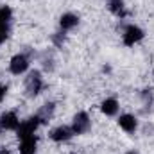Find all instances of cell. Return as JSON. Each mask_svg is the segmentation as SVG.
Returning <instances> with one entry per match:
<instances>
[{
	"label": "cell",
	"mask_w": 154,
	"mask_h": 154,
	"mask_svg": "<svg viewBox=\"0 0 154 154\" xmlns=\"http://www.w3.org/2000/svg\"><path fill=\"white\" fill-rule=\"evenodd\" d=\"M43 88V79H41V74L39 72H31L27 79H25V93L27 97H36Z\"/></svg>",
	"instance_id": "6da1fadb"
},
{
	"label": "cell",
	"mask_w": 154,
	"mask_h": 154,
	"mask_svg": "<svg viewBox=\"0 0 154 154\" xmlns=\"http://www.w3.org/2000/svg\"><path fill=\"white\" fill-rule=\"evenodd\" d=\"M39 124H41V122H39V118L36 115L31 116V118H27L25 122H22V124L18 125V129H16L18 138H20V140H23V138H27V136H32V134H34V131L38 129Z\"/></svg>",
	"instance_id": "7a4b0ae2"
},
{
	"label": "cell",
	"mask_w": 154,
	"mask_h": 154,
	"mask_svg": "<svg viewBox=\"0 0 154 154\" xmlns=\"http://www.w3.org/2000/svg\"><path fill=\"white\" fill-rule=\"evenodd\" d=\"M90 125H91V122H90L88 113L81 111V113H77V115L74 116L72 131H74V134H84V133H88V131H90Z\"/></svg>",
	"instance_id": "3957f363"
},
{
	"label": "cell",
	"mask_w": 154,
	"mask_h": 154,
	"mask_svg": "<svg viewBox=\"0 0 154 154\" xmlns=\"http://www.w3.org/2000/svg\"><path fill=\"white\" fill-rule=\"evenodd\" d=\"M143 38V31L136 25H127L124 34H122V39H124V45L127 47H133L134 43H138L140 39Z\"/></svg>",
	"instance_id": "277c9868"
},
{
	"label": "cell",
	"mask_w": 154,
	"mask_h": 154,
	"mask_svg": "<svg viewBox=\"0 0 154 154\" xmlns=\"http://www.w3.org/2000/svg\"><path fill=\"white\" fill-rule=\"evenodd\" d=\"M27 68H29V59H27L23 54H16V56L11 59V63H9V70H11V74H14V75L23 74Z\"/></svg>",
	"instance_id": "5b68a950"
},
{
	"label": "cell",
	"mask_w": 154,
	"mask_h": 154,
	"mask_svg": "<svg viewBox=\"0 0 154 154\" xmlns=\"http://www.w3.org/2000/svg\"><path fill=\"white\" fill-rule=\"evenodd\" d=\"M18 125H20V120H18L16 113L9 111V113H4V115L0 116V127H2V129L16 131V129H18Z\"/></svg>",
	"instance_id": "8992f818"
},
{
	"label": "cell",
	"mask_w": 154,
	"mask_h": 154,
	"mask_svg": "<svg viewBox=\"0 0 154 154\" xmlns=\"http://www.w3.org/2000/svg\"><path fill=\"white\" fill-rule=\"evenodd\" d=\"M72 134H74L72 127H66V125H59V127H56V129L52 131L50 138H52L54 142H68V140L72 138Z\"/></svg>",
	"instance_id": "52a82bcc"
},
{
	"label": "cell",
	"mask_w": 154,
	"mask_h": 154,
	"mask_svg": "<svg viewBox=\"0 0 154 154\" xmlns=\"http://www.w3.org/2000/svg\"><path fill=\"white\" fill-rule=\"evenodd\" d=\"M118 125H120L125 133H134L138 122H136V118H134L133 115H120V118H118Z\"/></svg>",
	"instance_id": "ba28073f"
},
{
	"label": "cell",
	"mask_w": 154,
	"mask_h": 154,
	"mask_svg": "<svg viewBox=\"0 0 154 154\" xmlns=\"http://www.w3.org/2000/svg\"><path fill=\"white\" fill-rule=\"evenodd\" d=\"M36 145H38V140H36L34 134L23 138L22 143H20V154H34L36 152Z\"/></svg>",
	"instance_id": "9c48e42d"
},
{
	"label": "cell",
	"mask_w": 154,
	"mask_h": 154,
	"mask_svg": "<svg viewBox=\"0 0 154 154\" xmlns=\"http://www.w3.org/2000/svg\"><path fill=\"white\" fill-rule=\"evenodd\" d=\"M54 109H56V106L52 104V102H47V104H43L41 106V109L38 111V118H39V122L41 124H47L50 118H52V115H54Z\"/></svg>",
	"instance_id": "30bf717a"
},
{
	"label": "cell",
	"mask_w": 154,
	"mask_h": 154,
	"mask_svg": "<svg viewBox=\"0 0 154 154\" xmlns=\"http://www.w3.org/2000/svg\"><path fill=\"white\" fill-rule=\"evenodd\" d=\"M77 23H79V18H77L75 14H72V13L63 14V16H61V20H59V25H61V29H63V31L74 29Z\"/></svg>",
	"instance_id": "8fae6325"
},
{
	"label": "cell",
	"mask_w": 154,
	"mask_h": 154,
	"mask_svg": "<svg viewBox=\"0 0 154 154\" xmlns=\"http://www.w3.org/2000/svg\"><path fill=\"white\" fill-rule=\"evenodd\" d=\"M100 109H102L104 115L113 116V115H116V111H118V102H116L115 99H106V100L100 104Z\"/></svg>",
	"instance_id": "7c38bea8"
},
{
	"label": "cell",
	"mask_w": 154,
	"mask_h": 154,
	"mask_svg": "<svg viewBox=\"0 0 154 154\" xmlns=\"http://www.w3.org/2000/svg\"><path fill=\"white\" fill-rule=\"evenodd\" d=\"M11 18H13V11H11V7H7V5L0 7V27L7 29V25H9Z\"/></svg>",
	"instance_id": "4fadbf2b"
},
{
	"label": "cell",
	"mask_w": 154,
	"mask_h": 154,
	"mask_svg": "<svg viewBox=\"0 0 154 154\" xmlns=\"http://www.w3.org/2000/svg\"><path fill=\"white\" fill-rule=\"evenodd\" d=\"M109 9H111V13H115L116 16H125V11H124V2L122 0H111L109 2Z\"/></svg>",
	"instance_id": "5bb4252c"
},
{
	"label": "cell",
	"mask_w": 154,
	"mask_h": 154,
	"mask_svg": "<svg viewBox=\"0 0 154 154\" xmlns=\"http://www.w3.org/2000/svg\"><path fill=\"white\" fill-rule=\"evenodd\" d=\"M7 39V29H4V27H0V45L4 43Z\"/></svg>",
	"instance_id": "9a60e30c"
},
{
	"label": "cell",
	"mask_w": 154,
	"mask_h": 154,
	"mask_svg": "<svg viewBox=\"0 0 154 154\" xmlns=\"http://www.w3.org/2000/svg\"><path fill=\"white\" fill-rule=\"evenodd\" d=\"M63 41H65V34H61V32H59L57 36H54V43H56V45H61Z\"/></svg>",
	"instance_id": "2e32d148"
},
{
	"label": "cell",
	"mask_w": 154,
	"mask_h": 154,
	"mask_svg": "<svg viewBox=\"0 0 154 154\" xmlns=\"http://www.w3.org/2000/svg\"><path fill=\"white\" fill-rule=\"evenodd\" d=\"M5 91H7V88H5V86H0V102H2L4 97H5Z\"/></svg>",
	"instance_id": "e0dca14e"
},
{
	"label": "cell",
	"mask_w": 154,
	"mask_h": 154,
	"mask_svg": "<svg viewBox=\"0 0 154 154\" xmlns=\"http://www.w3.org/2000/svg\"><path fill=\"white\" fill-rule=\"evenodd\" d=\"M0 154H11V152H9V151H5V149H4V151H0Z\"/></svg>",
	"instance_id": "ac0fdd59"
},
{
	"label": "cell",
	"mask_w": 154,
	"mask_h": 154,
	"mask_svg": "<svg viewBox=\"0 0 154 154\" xmlns=\"http://www.w3.org/2000/svg\"><path fill=\"white\" fill-rule=\"evenodd\" d=\"M125 154H138V152H134V151H129V152H125Z\"/></svg>",
	"instance_id": "d6986e66"
}]
</instances>
